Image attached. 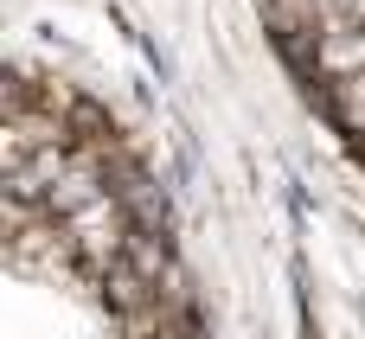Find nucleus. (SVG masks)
I'll return each mask as SVG.
<instances>
[{
	"instance_id": "obj_1",
	"label": "nucleus",
	"mask_w": 365,
	"mask_h": 339,
	"mask_svg": "<svg viewBox=\"0 0 365 339\" xmlns=\"http://www.w3.org/2000/svg\"><path fill=\"white\" fill-rule=\"evenodd\" d=\"M13 327L19 339H192L167 250L109 179L71 147L19 135L13 186Z\"/></svg>"
}]
</instances>
